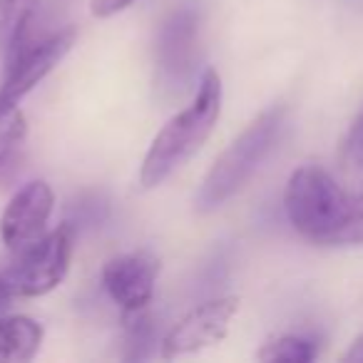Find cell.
I'll return each mask as SVG.
<instances>
[{"label":"cell","mask_w":363,"mask_h":363,"mask_svg":"<svg viewBox=\"0 0 363 363\" xmlns=\"http://www.w3.org/2000/svg\"><path fill=\"white\" fill-rule=\"evenodd\" d=\"M239 311L237 296H219L199 303L197 308L182 316L162 338V358H179L187 353H197L219 343L229 331L234 313Z\"/></svg>","instance_id":"8992f818"},{"label":"cell","mask_w":363,"mask_h":363,"mask_svg":"<svg viewBox=\"0 0 363 363\" xmlns=\"http://www.w3.org/2000/svg\"><path fill=\"white\" fill-rule=\"evenodd\" d=\"M77 3L80 0H30L6 50V62L16 60L23 52L72 30Z\"/></svg>","instance_id":"30bf717a"},{"label":"cell","mask_w":363,"mask_h":363,"mask_svg":"<svg viewBox=\"0 0 363 363\" xmlns=\"http://www.w3.org/2000/svg\"><path fill=\"white\" fill-rule=\"evenodd\" d=\"M343 361H348V363H363V333L356 338V341L351 343V348H348V351L343 353Z\"/></svg>","instance_id":"d6986e66"},{"label":"cell","mask_w":363,"mask_h":363,"mask_svg":"<svg viewBox=\"0 0 363 363\" xmlns=\"http://www.w3.org/2000/svg\"><path fill=\"white\" fill-rule=\"evenodd\" d=\"M316 343L308 336H298V333H284L262 346L257 353L259 361H281V363H308L316 358Z\"/></svg>","instance_id":"4fadbf2b"},{"label":"cell","mask_w":363,"mask_h":363,"mask_svg":"<svg viewBox=\"0 0 363 363\" xmlns=\"http://www.w3.org/2000/svg\"><path fill=\"white\" fill-rule=\"evenodd\" d=\"M224 87L214 67L204 70L194 100L179 110L152 140L140 167L142 189H157L204 147L222 115Z\"/></svg>","instance_id":"7a4b0ae2"},{"label":"cell","mask_w":363,"mask_h":363,"mask_svg":"<svg viewBox=\"0 0 363 363\" xmlns=\"http://www.w3.org/2000/svg\"><path fill=\"white\" fill-rule=\"evenodd\" d=\"M105 217H107V202L100 194H80V197L70 204L67 224H70L75 232H80L82 227H95V224H100Z\"/></svg>","instance_id":"2e32d148"},{"label":"cell","mask_w":363,"mask_h":363,"mask_svg":"<svg viewBox=\"0 0 363 363\" xmlns=\"http://www.w3.org/2000/svg\"><path fill=\"white\" fill-rule=\"evenodd\" d=\"M202 8L184 0L164 18L155 48V85L164 100H177L192 90L199 60Z\"/></svg>","instance_id":"277c9868"},{"label":"cell","mask_w":363,"mask_h":363,"mask_svg":"<svg viewBox=\"0 0 363 363\" xmlns=\"http://www.w3.org/2000/svg\"><path fill=\"white\" fill-rule=\"evenodd\" d=\"M338 167H341L346 184L363 192V110L343 137L341 150H338Z\"/></svg>","instance_id":"5bb4252c"},{"label":"cell","mask_w":363,"mask_h":363,"mask_svg":"<svg viewBox=\"0 0 363 363\" xmlns=\"http://www.w3.org/2000/svg\"><path fill=\"white\" fill-rule=\"evenodd\" d=\"M75 38L77 30L72 28V30L18 55L16 60L6 62V80L0 85V115L8 110H16L23 97L35 90L38 82H43L60 65L62 57L70 52Z\"/></svg>","instance_id":"9c48e42d"},{"label":"cell","mask_w":363,"mask_h":363,"mask_svg":"<svg viewBox=\"0 0 363 363\" xmlns=\"http://www.w3.org/2000/svg\"><path fill=\"white\" fill-rule=\"evenodd\" d=\"M28 135V120L21 107L0 115V184L21 169L23 142Z\"/></svg>","instance_id":"7c38bea8"},{"label":"cell","mask_w":363,"mask_h":363,"mask_svg":"<svg viewBox=\"0 0 363 363\" xmlns=\"http://www.w3.org/2000/svg\"><path fill=\"white\" fill-rule=\"evenodd\" d=\"M30 0H0V50L6 52Z\"/></svg>","instance_id":"e0dca14e"},{"label":"cell","mask_w":363,"mask_h":363,"mask_svg":"<svg viewBox=\"0 0 363 363\" xmlns=\"http://www.w3.org/2000/svg\"><path fill=\"white\" fill-rule=\"evenodd\" d=\"M160 259L152 252H130L112 257L102 267V286L122 313L142 311L152 303L160 277Z\"/></svg>","instance_id":"ba28073f"},{"label":"cell","mask_w":363,"mask_h":363,"mask_svg":"<svg viewBox=\"0 0 363 363\" xmlns=\"http://www.w3.org/2000/svg\"><path fill=\"white\" fill-rule=\"evenodd\" d=\"M286 219L303 239L321 247H363V192L338 184L323 167L303 164L284 189Z\"/></svg>","instance_id":"6da1fadb"},{"label":"cell","mask_w":363,"mask_h":363,"mask_svg":"<svg viewBox=\"0 0 363 363\" xmlns=\"http://www.w3.org/2000/svg\"><path fill=\"white\" fill-rule=\"evenodd\" d=\"M135 0H90V11L95 18H112L117 13L127 11Z\"/></svg>","instance_id":"ac0fdd59"},{"label":"cell","mask_w":363,"mask_h":363,"mask_svg":"<svg viewBox=\"0 0 363 363\" xmlns=\"http://www.w3.org/2000/svg\"><path fill=\"white\" fill-rule=\"evenodd\" d=\"M155 323L147 308L135 313H125V361H145L155 348Z\"/></svg>","instance_id":"9a60e30c"},{"label":"cell","mask_w":363,"mask_h":363,"mask_svg":"<svg viewBox=\"0 0 363 363\" xmlns=\"http://www.w3.org/2000/svg\"><path fill=\"white\" fill-rule=\"evenodd\" d=\"M284 122H286V105H272L254 117L242 130V135L234 137V142L214 160L207 177L202 179V187L194 197L197 212H214L247 187V182L257 174L262 162L272 155Z\"/></svg>","instance_id":"3957f363"},{"label":"cell","mask_w":363,"mask_h":363,"mask_svg":"<svg viewBox=\"0 0 363 363\" xmlns=\"http://www.w3.org/2000/svg\"><path fill=\"white\" fill-rule=\"evenodd\" d=\"M43 326L30 316L0 318V361H33L43 346Z\"/></svg>","instance_id":"8fae6325"},{"label":"cell","mask_w":363,"mask_h":363,"mask_svg":"<svg viewBox=\"0 0 363 363\" xmlns=\"http://www.w3.org/2000/svg\"><path fill=\"white\" fill-rule=\"evenodd\" d=\"M55 209V194L48 182H28L11 197L0 217V239L13 254L23 252L45 237L48 222Z\"/></svg>","instance_id":"52a82bcc"},{"label":"cell","mask_w":363,"mask_h":363,"mask_svg":"<svg viewBox=\"0 0 363 363\" xmlns=\"http://www.w3.org/2000/svg\"><path fill=\"white\" fill-rule=\"evenodd\" d=\"M75 237L77 232L65 222L62 227L52 229L50 234L18 252L13 267L6 272V281L13 296L35 298L60 286L70 269Z\"/></svg>","instance_id":"5b68a950"},{"label":"cell","mask_w":363,"mask_h":363,"mask_svg":"<svg viewBox=\"0 0 363 363\" xmlns=\"http://www.w3.org/2000/svg\"><path fill=\"white\" fill-rule=\"evenodd\" d=\"M11 298H13L11 286H8L6 277H0V313H3L8 306H11Z\"/></svg>","instance_id":"ffe728a7"}]
</instances>
